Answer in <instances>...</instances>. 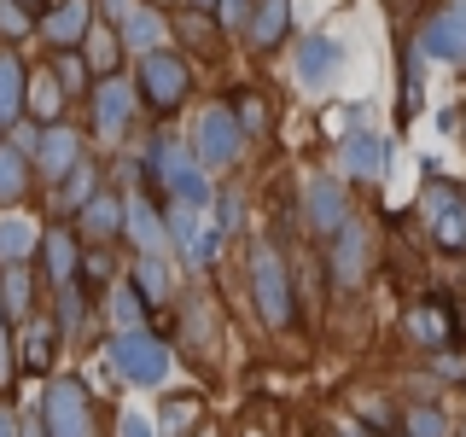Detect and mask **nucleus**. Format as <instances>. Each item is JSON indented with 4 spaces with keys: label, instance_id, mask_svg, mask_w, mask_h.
<instances>
[{
    "label": "nucleus",
    "instance_id": "obj_1",
    "mask_svg": "<svg viewBox=\"0 0 466 437\" xmlns=\"http://www.w3.org/2000/svg\"><path fill=\"white\" fill-rule=\"evenodd\" d=\"M420 216H426V233L437 251H466V187L449 181V175H426V187H420Z\"/></svg>",
    "mask_w": 466,
    "mask_h": 437
},
{
    "label": "nucleus",
    "instance_id": "obj_2",
    "mask_svg": "<svg viewBox=\"0 0 466 437\" xmlns=\"http://www.w3.org/2000/svg\"><path fill=\"white\" fill-rule=\"evenodd\" d=\"M414 47L426 53L431 65L466 70V0H437L414 29Z\"/></svg>",
    "mask_w": 466,
    "mask_h": 437
},
{
    "label": "nucleus",
    "instance_id": "obj_3",
    "mask_svg": "<svg viewBox=\"0 0 466 437\" xmlns=\"http://www.w3.org/2000/svg\"><path fill=\"white\" fill-rule=\"evenodd\" d=\"M239 146H245V128H239V117L228 106H204L198 111V123H193V158L198 164L222 169V164L239 158Z\"/></svg>",
    "mask_w": 466,
    "mask_h": 437
},
{
    "label": "nucleus",
    "instance_id": "obj_4",
    "mask_svg": "<svg viewBox=\"0 0 466 437\" xmlns=\"http://www.w3.org/2000/svg\"><path fill=\"white\" fill-rule=\"evenodd\" d=\"M111 361L135 379V385H164L169 379V344L152 339V332H140V327L111 339Z\"/></svg>",
    "mask_w": 466,
    "mask_h": 437
},
{
    "label": "nucleus",
    "instance_id": "obj_5",
    "mask_svg": "<svg viewBox=\"0 0 466 437\" xmlns=\"http://www.w3.org/2000/svg\"><path fill=\"white\" fill-rule=\"evenodd\" d=\"M390 164H397V146L379 135V128H356V135L339 140V169L350 181H385Z\"/></svg>",
    "mask_w": 466,
    "mask_h": 437
},
{
    "label": "nucleus",
    "instance_id": "obj_6",
    "mask_svg": "<svg viewBox=\"0 0 466 437\" xmlns=\"http://www.w3.org/2000/svg\"><path fill=\"white\" fill-rule=\"evenodd\" d=\"M251 286H257V310L268 327H286L291 320V280H286V262L274 245H262V251L251 257Z\"/></svg>",
    "mask_w": 466,
    "mask_h": 437
},
{
    "label": "nucleus",
    "instance_id": "obj_7",
    "mask_svg": "<svg viewBox=\"0 0 466 437\" xmlns=\"http://www.w3.org/2000/svg\"><path fill=\"white\" fill-rule=\"evenodd\" d=\"M41 426H47V437H94L87 391L76 385V379H58V385H47V408H41Z\"/></svg>",
    "mask_w": 466,
    "mask_h": 437
},
{
    "label": "nucleus",
    "instance_id": "obj_8",
    "mask_svg": "<svg viewBox=\"0 0 466 437\" xmlns=\"http://www.w3.org/2000/svg\"><path fill=\"white\" fill-rule=\"evenodd\" d=\"M140 94L152 99V111H169L175 99L187 94V65L175 53H140Z\"/></svg>",
    "mask_w": 466,
    "mask_h": 437
},
{
    "label": "nucleus",
    "instance_id": "obj_9",
    "mask_svg": "<svg viewBox=\"0 0 466 437\" xmlns=\"http://www.w3.org/2000/svg\"><path fill=\"white\" fill-rule=\"evenodd\" d=\"M291 65H298V82L303 87H332V76L344 70V41L339 36H303L298 53H291Z\"/></svg>",
    "mask_w": 466,
    "mask_h": 437
},
{
    "label": "nucleus",
    "instance_id": "obj_10",
    "mask_svg": "<svg viewBox=\"0 0 466 437\" xmlns=\"http://www.w3.org/2000/svg\"><path fill=\"white\" fill-rule=\"evenodd\" d=\"M169 239L181 245V257H187V262H198V269H204V262H216V245H222V228H210V222H204L198 210H187V204H175V210H169Z\"/></svg>",
    "mask_w": 466,
    "mask_h": 437
},
{
    "label": "nucleus",
    "instance_id": "obj_11",
    "mask_svg": "<svg viewBox=\"0 0 466 437\" xmlns=\"http://www.w3.org/2000/svg\"><path fill=\"white\" fill-rule=\"evenodd\" d=\"M402 332H408V344H420V350H449L455 344V315H449V303H414V310L402 315Z\"/></svg>",
    "mask_w": 466,
    "mask_h": 437
},
{
    "label": "nucleus",
    "instance_id": "obj_12",
    "mask_svg": "<svg viewBox=\"0 0 466 437\" xmlns=\"http://www.w3.org/2000/svg\"><path fill=\"white\" fill-rule=\"evenodd\" d=\"M128 111H135V87H128L123 76H106L94 87V128L99 140H116L128 128Z\"/></svg>",
    "mask_w": 466,
    "mask_h": 437
},
{
    "label": "nucleus",
    "instance_id": "obj_13",
    "mask_svg": "<svg viewBox=\"0 0 466 437\" xmlns=\"http://www.w3.org/2000/svg\"><path fill=\"white\" fill-rule=\"evenodd\" d=\"M332 239H339V251H332V274H339V286H356L361 274H368V262H373L368 228H361V222H344Z\"/></svg>",
    "mask_w": 466,
    "mask_h": 437
},
{
    "label": "nucleus",
    "instance_id": "obj_14",
    "mask_svg": "<svg viewBox=\"0 0 466 437\" xmlns=\"http://www.w3.org/2000/svg\"><path fill=\"white\" fill-rule=\"evenodd\" d=\"M344 222H350L344 187L332 181V175H315V181H309V228H315V233H339Z\"/></svg>",
    "mask_w": 466,
    "mask_h": 437
},
{
    "label": "nucleus",
    "instance_id": "obj_15",
    "mask_svg": "<svg viewBox=\"0 0 466 437\" xmlns=\"http://www.w3.org/2000/svg\"><path fill=\"white\" fill-rule=\"evenodd\" d=\"M251 41L257 47H280L286 41V29H291V0H257L251 6Z\"/></svg>",
    "mask_w": 466,
    "mask_h": 437
},
{
    "label": "nucleus",
    "instance_id": "obj_16",
    "mask_svg": "<svg viewBox=\"0 0 466 437\" xmlns=\"http://www.w3.org/2000/svg\"><path fill=\"white\" fill-rule=\"evenodd\" d=\"M87 12H94L87 0H65V6L47 12V41H53V47H76V41L87 36V24H94Z\"/></svg>",
    "mask_w": 466,
    "mask_h": 437
},
{
    "label": "nucleus",
    "instance_id": "obj_17",
    "mask_svg": "<svg viewBox=\"0 0 466 437\" xmlns=\"http://www.w3.org/2000/svg\"><path fill=\"white\" fill-rule=\"evenodd\" d=\"M402 437H455V420H449L431 397H420V402L402 408Z\"/></svg>",
    "mask_w": 466,
    "mask_h": 437
},
{
    "label": "nucleus",
    "instance_id": "obj_18",
    "mask_svg": "<svg viewBox=\"0 0 466 437\" xmlns=\"http://www.w3.org/2000/svg\"><path fill=\"white\" fill-rule=\"evenodd\" d=\"M35 152H41V169H47L53 181H65V175L76 169V135H70V128H47V135L35 140Z\"/></svg>",
    "mask_w": 466,
    "mask_h": 437
},
{
    "label": "nucleus",
    "instance_id": "obj_19",
    "mask_svg": "<svg viewBox=\"0 0 466 437\" xmlns=\"http://www.w3.org/2000/svg\"><path fill=\"white\" fill-rule=\"evenodd\" d=\"M420 106H426V53H420V47H408L402 53V123H408V117H420Z\"/></svg>",
    "mask_w": 466,
    "mask_h": 437
},
{
    "label": "nucleus",
    "instance_id": "obj_20",
    "mask_svg": "<svg viewBox=\"0 0 466 437\" xmlns=\"http://www.w3.org/2000/svg\"><path fill=\"white\" fill-rule=\"evenodd\" d=\"M29 87H24V65L12 53H0V123H12V117L24 111Z\"/></svg>",
    "mask_w": 466,
    "mask_h": 437
},
{
    "label": "nucleus",
    "instance_id": "obj_21",
    "mask_svg": "<svg viewBox=\"0 0 466 437\" xmlns=\"http://www.w3.org/2000/svg\"><path fill=\"white\" fill-rule=\"evenodd\" d=\"M41 251H47L53 286H70V280H76V239H70V233H47V245H41Z\"/></svg>",
    "mask_w": 466,
    "mask_h": 437
},
{
    "label": "nucleus",
    "instance_id": "obj_22",
    "mask_svg": "<svg viewBox=\"0 0 466 437\" xmlns=\"http://www.w3.org/2000/svg\"><path fill=\"white\" fill-rule=\"evenodd\" d=\"M29 245H35V228L24 216H0V262H24Z\"/></svg>",
    "mask_w": 466,
    "mask_h": 437
},
{
    "label": "nucleus",
    "instance_id": "obj_23",
    "mask_svg": "<svg viewBox=\"0 0 466 437\" xmlns=\"http://www.w3.org/2000/svg\"><path fill=\"white\" fill-rule=\"evenodd\" d=\"M135 286H140L146 303H157V298L169 291V269H164V257H157V251H140V262H135Z\"/></svg>",
    "mask_w": 466,
    "mask_h": 437
},
{
    "label": "nucleus",
    "instance_id": "obj_24",
    "mask_svg": "<svg viewBox=\"0 0 466 437\" xmlns=\"http://www.w3.org/2000/svg\"><path fill=\"white\" fill-rule=\"evenodd\" d=\"M82 210H87V233H99V239H111V233L123 228V198H106V193H99V198H87Z\"/></svg>",
    "mask_w": 466,
    "mask_h": 437
},
{
    "label": "nucleus",
    "instance_id": "obj_25",
    "mask_svg": "<svg viewBox=\"0 0 466 437\" xmlns=\"http://www.w3.org/2000/svg\"><path fill=\"white\" fill-rule=\"evenodd\" d=\"M123 216H128V228H135V239L146 245V251H164V239H169V228L157 222L146 204H123Z\"/></svg>",
    "mask_w": 466,
    "mask_h": 437
},
{
    "label": "nucleus",
    "instance_id": "obj_26",
    "mask_svg": "<svg viewBox=\"0 0 466 437\" xmlns=\"http://www.w3.org/2000/svg\"><path fill=\"white\" fill-rule=\"evenodd\" d=\"M0 310H12V315L29 310V269L24 262H6V274H0Z\"/></svg>",
    "mask_w": 466,
    "mask_h": 437
},
{
    "label": "nucleus",
    "instance_id": "obj_27",
    "mask_svg": "<svg viewBox=\"0 0 466 437\" xmlns=\"http://www.w3.org/2000/svg\"><path fill=\"white\" fill-rule=\"evenodd\" d=\"M123 41L140 47V53H157V41H164V18H157V12H135V18L123 24Z\"/></svg>",
    "mask_w": 466,
    "mask_h": 437
},
{
    "label": "nucleus",
    "instance_id": "obj_28",
    "mask_svg": "<svg viewBox=\"0 0 466 437\" xmlns=\"http://www.w3.org/2000/svg\"><path fill=\"white\" fill-rule=\"evenodd\" d=\"M24 181H29V169H24V158L12 152V146H0V204H12L24 193Z\"/></svg>",
    "mask_w": 466,
    "mask_h": 437
},
{
    "label": "nucleus",
    "instance_id": "obj_29",
    "mask_svg": "<svg viewBox=\"0 0 466 437\" xmlns=\"http://www.w3.org/2000/svg\"><path fill=\"white\" fill-rule=\"evenodd\" d=\"M140 315H146V298H140V286H123V291L111 298V320H116L123 332H135V327H140Z\"/></svg>",
    "mask_w": 466,
    "mask_h": 437
},
{
    "label": "nucleus",
    "instance_id": "obj_30",
    "mask_svg": "<svg viewBox=\"0 0 466 437\" xmlns=\"http://www.w3.org/2000/svg\"><path fill=\"white\" fill-rule=\"evenodd\" d=\"M87 198H94V169H70L65 187H58V204H65V210H82Z\"/></svg>",
    "mask_w": 466,
    "mask_h": 437
},
{
    "label": "nucleus",
    "instance_id": "obj_31",
    "mask_svg": "<svg viewBox=\"0 0 466 437\" xmlns=\"http://www.w3.org/2000/svg\"><path fill=\"white\" fill-rule=\"evenodd\" d=\"M0 29H6L12 41L29 36V6H24V0H0Z\"/></svg>",
    "mask_w": 466,
    "mask_h": 437
},
{
    "label": "nucleus",
    "instance_id": "obj_32",
    "mask_svg": "<svg viewBox=\"0 0 466 437\" xmlns=\"http://www.w3.org/2000/svg\"><path fill=\"white\" fill-rule=\"evenodd\" d=\"M216 12H222L228 29H245V24H251V0H216Z\"/></svg>",
    "mask_w": 466,
    "mask_h": 437
},
{
    "label": "nucleus",
    "instance_id": "obj_33",
    "mask_svg": "<svg viewBox=\"0 0 466 437\" xmlns=\"http://www.w3.org/2000/svg\"><path fill=\"white\" fill-rule=\"evenodd\" d=\"M53 82H65V87H82V58H76V53L53 58Z\"/></svg>",
    "mask_w": 466,
    "mask_h": 437
},
{
    "label": "nucleus",
    "instance_id": "obj_34",
    "mask_svg": "<svg viewBox=\"0 0 466 437\" xmlns=\"http://www.w3.org/2000/svg\"><path fill=\"white\" fill-rule=\"evenodd\" d=\"M47 344H53V332H47V327H35V332H29V356H24L29 368H47Z\"/></svg>",
    "mask_w": 466,
    "mask_h": 437
},
{
    "label": "nucleus",
    "instance_id": "obj_35",
    "mask_svg": "<svg viewBox=\"0 0 466 437\" xmlns=\"http://www.w3.org/2000/svg\"><path fill=\"white\" fill-rule=\"evenodd\" d=\"M99 12H106V18H111L116 29H123V24H128V18H135V12H140V6H135V0H99Z\"/></svg>",
    "mask_w": 466,
    "mask_h": 437
},
{
    "label": "nucleus",
    "instance_id": "obj_36",
    "mask_svg": "<svg viewBox=\"0 0 466 437\" xmlns=\"http://www.w3.org/2000/svg\"><path fill=\"white\" fill-rule=\"evenodd\" d=\"M461 123H466V106H443V111H437V128H443V135H461Z\"/></svg>",
    "mask_w": 466,
    "mask_h": 437
},
{
    "label": "nucleus",
    "instance_id": "obj_37",
    "mask_svg": "<svg viewBox=\"0 0 466 437\" xmlns=\"http://www.w3.org/2000/svg\"><path fill=\"white\" fill-rule=\"evenodd\" d=\"M123 437H157V432H152L146 414H123Z\"/></svg>",
    "mask_w": 466,
    "mask_h": 437
},
{
    "label": "nucleus",
    "instance_id": "obj_38",
    "mask_svg": "<svg viewBox=\"0 0 466 437\" xmlns=\"http://www.w3.org/2000/svg\"><path fill=\"white\" fill-rule=\"evenodd\" d=\"M222 233H239V198H222Z\"/></svg>",
    "mask_w": 466,
    "mask_h": 437
},
{
    "label": "nucleus",
    "instance_id": "obj_39",
    "mask_svg": "<svg viewBox=\"0 0 466 437\" xmlns=\"http://www.w3.org/2000/svg\"><path fill=\"white\" fill-rule=\"evenodd\" d=\"M239 128H262V106H257V99H239Z\"/></svg>",
    "mask_w": 466,
    "mask_h": 437
},
{
    "label": "nucleus",
    "instance_id": "obj_40",
    "mask_svg": "<svg viewBox=\"0 0 466 437\" xmlns=\"http://www.w3.org/2000/svg\"><path fill=\"white\" fill-rule=\"evenodd\" d=\"M6 373H12V344H6V327H0V385H6Z\"/></svg>",
    "mask_w": 466,
    "mask_h": 437
},
{
    "label": "nucleus",
    "instance_id": "obj_41",
    "mask_svg": "<svg viewBox=\"0 0 466 437\" xmlns=\"http://www.w3.org/2000/svg\"><path fill=\"white\" fill-rule=\"evenodd\" d=\"M332 437H373V432H368V426H356V420H344V426L332 432Z\"/></svg>",
    "mask_w": 466,
    "mask_h": 437
},
{
    "label": "nucleus",
    "instance_id": "obj_42",
    "mask_svg": "<svg viewBox=\"0 0 466 437\" xmlns=\"http://www.w3.org/2000/svg\"><path fill=\"white\" fill-rule=\"evenodd\" d=\"M0 437H18V420H12L6 408H0Z\"/></svg>",
    "mask_w": 466,
    "mask_h": 437
},
{
    "label": "nucleus",
    "instance_id": "obj_43",
    "mask_svg": "<svg viewBox=\"0 0 466 437\" xmlns=\"http://www.w3.org/2000/svg\"><path fill=\"white\" fill-rule=\"evenodd\" d=\"M455 437H466V420H461V426H455Z\"/></svg>",
    "mask_w": 466,
    "mask_h": 437
},
{
    "label": "nucleus",
    "instance_id": "obj_44",
    "mask_svg": "<svg viewBox=\"0 0 466 437\" xmlns=\"http://www.w3.org/2000/svg\"><path fill=\"white\" fill-rule=\"evenodd\" d=\"M204 6H216V0H198V12H204Z\"/></svg>",
    "mask_w": 466,
    "mask_h": 437
},
{
    "label": "nucleus",
    "instance_id": "obj_45",
    "mask_svg": "<svg viewBox=\"0 0 466 437\" xmlns=\"http://www.w3.org/2000/svg\"><path fill=\"white\" fill-rule=\"evenodd\" d=\"M461 135H466V123H461Z\"/></svg>",
    "mask_w": 466,
    "mask_h": 437
}]
</instances>
